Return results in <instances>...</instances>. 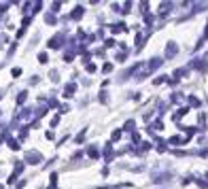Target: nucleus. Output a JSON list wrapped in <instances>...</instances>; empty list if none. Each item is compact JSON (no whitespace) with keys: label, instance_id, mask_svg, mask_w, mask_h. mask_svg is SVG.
Segmentation results:
<instances>
[{"label":"nucleus","instance_id":"1","mask_svg":"<svg viewBox=\"0 0 208 189\" xmlns=\"http://www.w3.org/2000/svg\"><path fill=\"white\" fill-rule=\"evenodd\" d=\"M189 68H193V70H200V72H206V68H208V55L191 60V62H189Z\"/></svg>","mask_w":208,"mask_h":189},{"label":"nucleus","instance_id":"2","mask_svg":"<svg viewBox=\"0 0 208 189\" xmlns=\"http://www.w3.org/2000/svg\"><path fill=\"white\" fill-rule=\"evenodd\" d=\"M64 38H66V34H64V32H60V34H55L53 38H49V49H62Z\"/></svg>","mask_w":208,"mask_h":189},{"label":"nucleus","instance_id":"3","mask_svg":"<svg viewBox=\"0 0 208 189\" xmlns=\"http://www.w3.org/2000/svg\"><path fill=\"white\" fill-rule=\"evenodd\" d=\"M162 64H164V57L155 55V57H151V60H149V62H147L144 66H147V70H149V72H153V70H157V68H159Z\"/></svg>","mask_w":208,"mask_h":189},{"label":"nucleus","instance_id":"4","mask_svg":"<svg viewBox=\"0 0 208 189\" xmlns=\"http://www.w3.org/2000/svg\"><path fill=\"white\" fill-rule=\"evenodd\" d=\"M24 159H26V164H41V162H42V155L38 153V151H28Z\"/></svg>","mask_w":208,"mask_h":189},{"label":"nucleus","instance_id":"5","mask_svg":"<svg viewBox=\"0 0 208 189\" xmlns=\"http://www.w3.org/2000/svg\"><path fill=\"white\" fill-rule=\"evenodd\" d=\"M172 6H174L172 2H162V4H159V9H157V15H159L162 19L168 17V15H170V11H172Z\"/></svg>","mask_w":208,"mask_h":189},{"label":"nucleus","instance_id":"6","mask_svg":"<svg viewBox=\"0 0 208 189\" xmlns=\"http://www.w3.org/2000/svg\"><path fill=\"white\" fill-rule=\"evenodd\" d=\"M172 176H174L172 172H159V174L155 172V174H153V181H155V183H166V181H172Z\"/></svg>","mask_w":208,"mask_h":189},{"label":"nucleus","instance_id":"7","mask_svg":"<svg viewBox=\"0 0 208 189\" xmlns=\"http://www.w3.org/2000/svg\"><path fill=\"white\" fill-rule=\"evenodd\" d=\"M178 53V45L176 43H168V47H166V57H174Z\"/></svg>","mask_w":208,"mask_h":189},{"label":"nucleus","instance_id":"8","mask_svg":"<svg viewBox=\"0 0 208 189\" xmlns=\"http://www.w3.org/2000/svg\"><path fill=\"white\" fill-rule=\"evenodd\" d=\"M102 155H104V159H106V162L115 157V151H113V144H111V142H108V144L104 147V151H102Z\"/></svg>","mask_w":208,"mask_h":189},{"label":"nucleus","instance_id":"9","mask_svg":"<svg viewBox=\"0 0 208 189\" xmlns=\"http://www.w3.org/2000/svg\"><path fill=\"white\" fill-rule=\"evenodd\" d=\"M21 170H24V164H21V162H17V164H15V172L9 176V183H15V179L19 176V172H21Z\"/></svg>","mask_w":208,"mask_h":189},{"label":"nucleus","instance_id":"10","mask_svg":"<svg viewBox=\"0 0 208 189\" xmlns=\"http://www.w3.org/2000/svg\"><path fill=\"white\" fill-rule=\"evenodd\" d=\"M208 4L206 2H193L191 4V13H202V11H206Z\"/></svg>","mask_w":208,"mask_h":189},{"label":"nucleus","instance_id":"11","mask_svg":"<svg viewBox=\"0 0 208 189\" xmlns=\"http://www.w3.org/2000/svg\"><path fill=\"white\" fill-rule=\"evenodd\" d=\"M187 111H189V106H185V108H178V111H176V113L172 115V119H174V121L178 123V121H181V119H183V117L187 115Z\"/></svg>","mask_w":208,"mask_h":189},{"label":"nucleus","instance_id":"12","mask_svg":"<svg viewBox=\"0 0 208 189\" xmlns=\"http://www.w3.org/2000/svg\"><path fill=\"white\" fill-rule=\"evenodd\" d=\"M111 30H113L115 34H121V32H125V30H127V26L119 21V24H113V26H111Z\"/></svg>","mask_w":208,"mask_h":189},{"label":"nucleus","instance_id":"13","mask_svg":"<svg viewBox=\"0 0 208 189\" xmlns=\"http://www.w3.org/2000/svg\"><path fill=\"white\" fill-rule=\"evenodd\" d=\"M87 155H89L91 159H98V157H100V153H98L96 144H89V147H87Z\"/></svg>","mask_w":208,"mask_h":189},{"label":"nucleus","instance_id":"14","mask_svg":"<svg viewBox=\"0 0 208 189\" xmlns=\"http://www.w3.org/2000/svg\"><path fill=\"white\" fill-rule=\"evenodd\" d=\"M75 92H77V85H75V83H68V85H66V89H64V98H70Z\"/></svg>","mask_w":208,"mask_h":189},{"label":"nucleus","instance_id":"15","mask_svg":"<svg viewBox=\"0 0 208 189\" xmlns=\"http://www.w3.org/2000/svg\"><path fill=\"white\" fill-rule=\"evenodd\" d=\"M200 106H202V102L195 96H189V108H200Z\"/></svg>","mask_w":208,"mask_h":189},{"label":"nucleus","instance_id":"16","mask_svg":"<svg viewBox=\"0 0 208 189\" xmlns=\"http://www.w3.org/2000/svg\"><path fill=\"white\" fill-rule=\"evenodd\" d=\"M83 6H77V9H75V11H72V13H70V17H72V19H81V17H83Z\"/></svg>","mask_w":208,"mask_h":189},{"label":"nucleus","instance_id":"17","mask_svg":"<svg viewBox=\"0 0 208 189\" xmlns=\"http://www.w3.org/2000/svg\"><path fill=\"white\" fill-rule=\"evenodd\" d=\"M32 117V108H24L19 115H17V119H30Z\"/></svg>","mask_w":208,"mask_h":189},{"label":"nucleus","instance_id":"18","mask_svg":"<svg viewBox=\"0 0 208 189\" xmlns=\"http://www.w3.org/2000/svg\"><path fill=\"white\" fill-rule=\"evenodd\" d=\"M134 125H136V123H134V121H132V119H130V121H125L123 130H125V132H130V134H134Z\"/></svg>","mask_w":208,"mask_h":189},{"label":"nucleus","instance_id":"19","mask_svg":"<svg viewBox=\"0 0 208 189\" xmlns=\"http://www.w3.org/2000/svg\"><path fill=\"white\" fill-rule=\"evenodd\" d=\"M26 98H28V92H19V94H17V104L21 106V104L26 102Z\"/></svg>","mask_w":208,"mask_h":189},{"label":"nucleus","instance_id":"20","mask_svg":"<svg viewBox=\"0 0 208 189\" xmlns=\"http://www.w3.org/2000/svg\"><path fill=\"white\" fill-rule=\"evenodd\" d=\"M183 132H187V136L191 138V136H193L195 132H200V130H198V128H193V125H191V128H185V125H183Z\"/></svg>","mask_w":208,"mask_h":189},{"label":"nucleus","instance_id":"21","mask_svg":"<svg viewBox=\"0 0 208 189\" xmlns=\"http://www.w3.org/2000/svg\"><path fill=\"white\" fill-rule=\"evenodd\" d=\"M168 142H170V144H183V142H185V138H181V136H172Z\"/></svg>","mask_w":208,"mask_h":189},{"label":"nucleus","instance_id":"22","mask_svg":"<svg viewBox=\"0 0 208 189\" xmlns=\"http://www.w3.org/2000/svg\"><path fill=\"white\" fill-rule=\"evenodd\" d=\"M168 149H166V142H162L159 138H157V153H166Z\"/></svg>","mask_w":208,"mask_h":189},{"label":"nucleus","instance_id":"23","mask_svg":"<svg viewBox=\"0 0 208 189\" xmlns=\"http://www.w3.org/2000/svg\"><path fill=\"white\" fill-rule=\"evenodd\" d=\"M49 189H57V174L55 172L51 174V185H49Z\"/></svg>","mask_w":208,"mask_h":189},{"label":"nucleus","instance_id":"24","mask_svg":"<svg viewBox=\"0 0 208 189\" xmlns=\"http://www.w3.org/2000/svg\"><path fill=\"white\" fill-rule=\"evenodd\" d=\"M183 98H185V96L181 94V92H174V94H172V102H183Z\"/></svg>","mask_w":208,"mask_h":189},{"label":"nucleus","instance_id":"25","mask_svg":"<svg viewBox=\"0 0 208 189\" xmlns=\"http://www.w3.org/2000/svg\"><path fill=\"white\" fill-rule=\"evenodd\" d=\"M98 98H100V102H102V104H106V102H108V94H106L104 89L100 92V96H98Z\"/></svg>","mask_w":208,"mask_h":189},{"label":"nucleus","instance_id":"26","mask_svg":"<svg viewBox=\"0 0 208 189\" xmlns=\"http://www.w3.org/2000/svg\"><path fill=\"white\" fill-rule=\"evenodd\" d=\"M125 57H127V51H119V53H117V62H125Z\"/></svg>","mask_w":208,"mask_h":189},{"label":"nucleus","instance_id":"27","mask_svg":"<svg viewBox=\"0 0 208 189\" xmlns=\"http://www.w3.org/2000/svg\"><path fill=\"white\" fill-rule=\"evenodd\" d=\"M45 21H47V24H55V15H53V13H47V15H45Z\"/></svg>","mask_w":208,"mask_h":189},{"label":"nucleus","instance_id":"28","mask_svg":"<svg viewBox=\"0 0 208 189\" xmlns=\"http://www.w3.org/2000/svg\"><path fill=\"white\" fill-rule=\"evenodd\" d=\"M200 130H206V115H200Z\"/></svg>","mask_w":208,"mask_h":189},{"label":"nucleus","instance_id":"29","mask_svg":"<svg viewBox=\"0 0 208 189\" xmlns=\"http://www.w3.org/2000/svg\"><path fill=\"white\" fill-rule=\"evenodd\" d=\"M26 136H28V128H21L19 130V140H26Z\"/></svg>","mask_w":208,"mask_h":189},{"label":"nucleus","instance_id":"30","mask_svg":"<svg viewBox=\"0 0 208 189\" xmlns=\"http://www.w3.org/2000/svg\"><path fill=\"white\" fill-rule=\"evenodd\" d=\"M130 9H132V2H125L123 6H121V13H123V15H127V11H130Z\"/></svg>","mask_w":208,"mask_h":189},{"label":"nucleus","instance_id":"31","mask_svg":"<svg viewBox=\"0 0 208 189\" xmlns=\"http://www.w3.org/2000/svg\"><path fill=\"white\" fill-rule=\"evenodd\" d=\"M85 70H87V72L91 75V72H96V66H93V64L89 62V64H85Z\"/></svg>","mask_w":208,"mask_h":189},{"label":"nucleus","instance_id":"32","mask_svg":"<svg viewBox=\"0 0 208 189\" xmlns=\"http://www.w3.org/2000/svg\"><path fill=\"white\" fill-rule=\"evenodd\" d=\"M166 81H168V77H157L153 83H155V85H162V83H166Z\"/></svg>","mask_w":208,"mask_h":189},{"label":"nucleus","instance_id":"33","mask_svg":"<svg viewBox=\"0 0 208 189\" xmlns=\"http://www.w3.org/2000/svg\"><path fill=\"white\" fill-rule=\"evenodd\" d=\"M45 113H47V106H41V108L36 111V117L41 119V117H42V115H45Z\"/></svg>","mask_w":208,"mask_h":189},{"label":"nucleus","instance_id":"34","mask_svg":"<svg viewBox=\"0 0 208 189\" xmlns=\"http://www.w3.org/2000/svg\"><path fill=\"white\" fill-rule=\"evenodd\" d=\"M111 70H113V66H111V64H104V66H102V72H104V75H108Z\"/></svg>","mask_w":208,"mask_h":189},{"label":"nucleus","instance_id":"35","mask_svg":"<svg viewBox=\"0 0 208 189\" xmlns=\"http://www.w3.org/2000/svg\"><path fill=\"white\" fill-rule=\"evenodd\" d=\"M119 138H121V130H115V132H113V142L119 140Z\"/></svg>","mask_w":208,"mask_h":189},{"label":"nucleus","instance_id":"36","mask_svg":"<svg viewBox=\"0 0 208 189\" xmlns=\"http://www.w3.org/2000/svg\"><path fill=\"white\" fill-rule=\"evenodd\" d=\"M195 155H200V157H206V155H208V149H200V151H195Z\"/></svg>","mask_w":208,"mask_h":189},{"label":"nucleus","instance_id":"37","mask_svg":"<svg viewBox=\"0 0 208 189\" xmlns=\"http://www.w3.org/2000/svg\"><path fill=\"white\" fill-rule=\"evenodd\" d=\"M142 170H144V166H142V164H140V166H134V168H132V172H142Z\"/></svg>","mask_w":208,"mask_h":189},{"label":"nucleus","instance_id":"38","mask_svg":"<svg viewBox=\"0 0 208 189\" xmlns=\"http://www.w3.org/2000/svg\"><path fill=\"white\" fill-rule=\"evenodd\" d=\"M38 60H41L42 64H45V62H47V60H49V57H47V53H38Z\"/></svg>","mask_w":208,"mask_h":189},{"label":"nucleus","instance_id":"39","mask_svg":"<svg viewBox=\"0 0 208 189\" xmlns=\"http://www.w3.org/2000/svg\"><path fill=\"white\" fill-rule=\"evenodd\" d=\"M60 6H62L60 2H53V4H51V9H53V13H55V11H60Z\"/></svg>","mask_w":208,"mask_h":189},{"label":"nucleus","instance_id":"40","mask_svg":"<svg viewBox=\"0 0 208 189\" xmlns=\"http://www.w3.org/2000/svg\"><path fill=\"white\" fill-rule=\"evenodd\" d=\"M49 77H51V79H53V81H57V79H60V75H57V72H55V70H51V75H49Z\"/></svg>","mask_w":208,"mask_h":189},{"label":"nucleus","instance_id":"41","mask_svg":"<svg viewBox=\"0 0 208 189\" xmlns=\"http://www.w3.org/2000/svg\"><path fill=\"white\" fill-rule=\"evenodd\" d=\"M57 123H60V117H57V115H55V117H53V119H51V125H53V128H55V125H57Z\"/></svg>","mask_w":208,"mask_h":189},{"label":"nucleus","instance_id":"42","mask_svg":"<svg viewBox=\"0 0 208 189\" xmlns=\"http://www.w3.org/2000/svg\"><path fill=\"white\" fill-rule=\"evenodd\" d=\"M83 138H85V130L79 134V136H77V138H75V140H77V142H83Z\"/></svg>","mask_w":208,"mask_h":189},{"label":"nucleus","instance_id":"43","mask_svg":"<svg viewBox=\"0 0 208 189\" xmlns=\"http://www.w3.org/2000/svg\"><path fill=\"white\" fill-rule=\"evenodd\" d=\"M6 9H9V4H0V15H4V13H6Z\"/></svg>","mask_w":208,"mask_h":189},{"label":"nucleus","instance_id":"44","mask_svg":"<svg viewBox=\"0 0 208 189\" xmlns=\"http://www.w3.org/2000/svg\"><path fill=\"white\" fill-rule=\"evenodd\" d=\"M132 140H134V142H140V134H136V132H134V134H132Z\"/></svg>","mask_w":208,"mask_h":189},{"label":"nucleus","instance_id":"45","mask_svg":"<svg viewBox=\"0 0 208 189\" xmlns=\"http://www.w3.org/2000/svg\"><path fill=\"white\" fill-rule=\"evenodd\" d=\"M113 45H115V41H113V38H108V41L104 43V47H113Z\"/></svg>","mask_w":208,"mask_h":189},{"label":"nucleus","instance_id":"46","mask_svg":"<svg viewBox=\"0 0 208 189\" xmlns=\"http://www.w3.org/2000/svg\"><path fill=\"white\" fill-rule=\"evenodd\" d=\"M204 36H206V38H208V26H206V32H204Z\"/></svg>","mask_w":208,"mask_h":189},{"label":"nucleus","instance_id":"47","mask_svg":"<svg viewBox=\"0 0 208 189\" xmlns=\"http://www.w3.org/2000/svg\"><path fill=\"white\" fill-rule=\"evenodd\" d=\"M2 94H4V92H2V89H0V96H2Z\"/></svg>","mask_w":208,"mask_h":189},{"label":"nucleus","instance_id":"48","mask_svg":"<svg viewBox=\"0 0 208 189\" xmlns=\"http://www.w3.org/2000/svg\"><path fill=\"white\" fill-rule=\"evenodd\" d=\"M0 189H2V185H0Z\"/></svg>","mask_w":208,"mask_h":189}]
</instances>
